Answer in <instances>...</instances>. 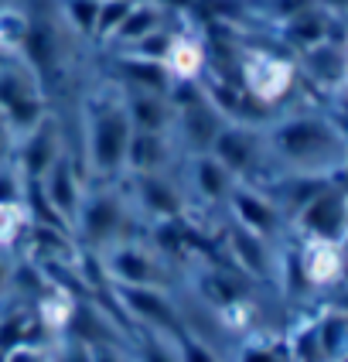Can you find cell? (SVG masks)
I'll return each mask as SVG.
<instances>
[{
	"instance_id": "obj_1",
	"label": "cell",
	"mask_w": 348,
	"mask_h": 362,
	"mask_svg": "<svg viewBox=\"0 0 348 362\" xmlns=\"http://www.w3.org/2000/svg\"><path fill=\"white\" fill-rule=\"evenodd\" d=\"M263 154L280 164V175L338 178L345 171V130L331 113H284L260 127Z\"/></svg>"
},
{
	"instance_id": "obj_2",
	"label": "cell",
	"mask_w": 348,
	"mask_h": 362,
	"mask_svg": "<svg viewBox=\"0 0 348 362\" xmlns=\"http://www.w3.org/2000/svg\"><path fill=\"white\" fill-rule=\"evenodd\" d=\"M130 134L123 89L106 82L85 100V168L96 181H116L123 175Z\"/></svg>"
},
{
	"instance_id": "obj_3",
	"label": "cell",
	"mask_w": 348,
	"mask_h": 362,
	"mask_svg": "<svg viewBox=\"0 0 348 362\" xmlns=\"http://www.w3.org/2000/svg\"><path fill=\"white\" fill-rule=\"evenodd\" d=\"M72 240H79L85 253H102L113 243L130 240V209L113 181H100L92 188L85 185L72 219Z\"/></svg>"
},
{
	"instance_id": "obj_4",
	"label": "cell",
	"mask_w": 348,
	"mask_h": 362,
	"mask_svg": "<svg viewBox=\"0 0 348 362\" xmlns=\"http://www.w3.org/2000/svg\"><path fill=\"white\" fill-rule=\"evenodd\" d=\"M297 62L277 48H239L236 55V82L260 110L284 106L297 89Z\"/></svg>"
},
{
	"instance_id": "obj_5",
	"label": "cell",
	"mask_w": 348,
	"mask_h": 362,
	"mask_svg": "<svg viewBox=\"0 0 348 362\" xmlns=\"http://www.w3.org/2000/svg\"><path fill=\"white\" fill-rule=\"evenodd\" d=\"M0 113L11 127L14 141L20 134L35 130L48 117V96L20 62H4L0 65Z\"/></svg>"
},
{
	"instance_id": "obj_6",
	"label": "cell",
	"mask_w": 348,
	"mask_h": 362,
	"mask_svg": "<svg viewBox=\"0 0 348 362\" xmlns=\"http://www.w3.org/2000/svg\"><path fill=\"white\" fill-rule=\"evenodd\" d=\"M208 154L236 181H256V171L266 161L263 134L253 123H222V130L215 134Z\"/></svg>"
},
{
	"instance_id": "obj_7",
	"label": "cell",
	"mask_w": 348,
	"mask_h": 362,
	"mask_svg": "<svg viewBox=\"0 0 348 362\" xmlns=\"http://www.w3.org/2000/svg\"><path fill=\"white\" fill-rule=\"evenodd\" d=\"M96 257L109 287H157L161 281V257H154V250L137 240L113 243Z\"/></svg>"
},
{
	"instance_id": "obj_8",
	"label": "cell",
	"mask_w": 348,
	"mask_h": 362,
	"mask_svg": "<svg viewBox=\"0 0 348 362\" xmlns=\"http://www.w3.org/2000/svg\"><path fill=\"white\" fill-rule=\"evenodd\" d=\"M345 188H342V178H335L290 219V226L301 233V240L345 243Z\"/></svg>"
},
{
	"instance_id": "obj_9",
	"label": "cell",
	"mask_w": 348,
	"mask_h": 362,
	"mask_svg": "<svg viewBox=\"0 0 348 362\" xmlns=\"http://www.w3.org/2000/svg\"><path fill=\"white\" fill-rule=\"evenodd\" d=\"M225 209L236 226H243L249 233L263 236V240H277L284 233V216L280 209L273 205V199L263 192V185H253V181H236L229 199H225Z\"/></svg>"
},
{
	"instance_id": "obj_10",
	"label": "cell",
	"mask_w": 348,
	"mask_h": 362,
	"mask_svg": "<svg viewBox=\"0 0 348 362\" xmlns=\"http://www.w3.org/2000/svg\"><path fill=\"white\" fill-rule=\"evenodd\" d=\"M61 151H65V147H61V127H59V120L48 113L35 130L20 134L18 141H14L11 161H14V168L20 171L24 181H38L52 164L59 161Z\"/></svg>"
},
{
	"instance_id": "obj_11",
	"label": "cell",
	"mask_w": 348,
	"mask_h": 362,
	"mask_svg": "<svg viewBox=\"0 0 348 362\" xmlns=\"http://www.w3.org/2000/svg\"><path fill=\"white\" fill-rule=\"evenodd\" d=\"M35 188L41 192V199L48 202V209L59 216L68 229H72V219H76V209H79L82 202V192H85V181L82 175L76 171V161L61 151L59 161L52 164L38 181H31Z\"/></svg>"
},
{
	"instance_id": "obj_12",
	"label": "cell",
	"mask_w": 348,
	"mask_h": 362,
	"mask_svg": "<svg viewBox=\"0 0 348 362\" xmlns=\"http://www.w3.org/2000/svg\"><path fill=\"white\" fill-rule=\"evenodd\" d=\"M113 294H116L120 308L130 318L150 325V328H157L164 335L184 332V322H181V315H178V308H174V301L164 294L161 287H113Z\"/></svg>"
},
{
	"instance_id": "obj_13",
	"label": "cell",
	"mask_w": 348,
	"mask_h": 362,
	"mask_svg": "<svg viewBox=\"0 0 348 362\" xmlns=\"http://www.w3.org/2000/svg\"><path fill=\"white\" fill-rule=\"evenodd\" d=\"M294 267H297L301 281H304L311 291L338 287V284H342V274H345V253H342V243L301 240L297 253H294Z\"/></svg>"
},
{
	"instance_id": "obj_14",
	"label": "cell",
	"mask_w": 348,
	"mask_h": 362,
	"mask_svg": "<svg viewBox=\"0 0 348 362\" xmlns=\"http://www.w3.org/2000/svg\"><path fill=\"white\" fill-rule=\"evenodd\" d=\"M133 202L143 216H150L154 222L164 219H181L188 202H184V192L167 178L164 171H154V175H133Z\"/></svg>"
},
{
	"instance_id": "obj_15",
	"label": "cell",
	"mask_w": 348,
	"mask_h": 362,
	"mask_svg": "<svg viewBox=\"0 0 348 362\" xmlns=\"http://www.w3.org/2000/svg\"><path fill=\"white\" fill-rule=\"evenodd\" d=\"M294 62H297V76H307L314 86H321V93L342 96V86H345V45L321 41V45L301 52V59Z\"/></svg>"
},
{
	"instance_id": "obj_16",
	"label": "cell",
	"mask_w": 348,
	"mask_h": 362,
	"mask_svg": "<svg viewBox=\"0 0 348 362\" xmlns=\"http://www.w3.org/2000/svg\"><path fill=\"white\" fill-rule=\"evenodd\" d=\"M225 250H229V263L249 277V281H263L270 277V240L263 236H256V233H249L243 226H236V222H229V229H225Z\"/></svg>"
},
{
	"instance_id": "obj_17",
	"label": "cell",
	"mask_w": 348,
	"mask_h": 362,
	"mask_svg": "<svg viewBox=\"0 0 348 362\" xmlns=\"http://www.w3.org/2000/svg\"><path fill=\"white\" fill-rule=\"evenodd\" d=\"M161 65L171 76V82H198L205 76V65H208L202 35L198 31H174Z\"/></svg>"
},
{
	"instance_id": "obj_18",
	"label": "cell",
	"mask_w": 348,
	"mask_h": 362,
	"mask_svg": "<svg viewBox=\"0 0 348 362\" xmlns=\"http://www.w3.org/2000/svg\"><path fill=\"white\" fill-rule=\"evenodd\" d=\"M171 18V11L157 4V0H133L130 7H126V14H123L120 28L113 31V38L106 41V48L109 52H126V48H133L143 35H150L154 28H161L167 24Z\"/></svg>"
},
{
	"instance_id": "obj_19",
	"label": "cell",
	"mask_w": 348,
	"mask_h": 362,
	"mask_svg": "<svg viewBox=\"0 0 348 362\" xmlns=\"http://www.w3.org/2000/svg\"><path fill=\"white\" fill-rule=\"evenodd\" d=\"M123 106H126L133 130H143V134H167L171 130V103L164 93L123 89Z\"/></svg>"
},
{
	"instance_id": "obj_20",
	"label": "cell",
	"mask_w": 348,
	"mask_h": 362,
	"mask_svg": "<svg viewBox=\"0 0 348 362\" xmlns=\"http://www.w3.org/2000/svg\"><path fill=\"white\" fill-rule=\"evenodd\" d=\"M188 181H191L195 195H198L205 205H225L229 192H232V185H236V178H232V175H229L208 151H205V154H191Z\"/></svg>"
},
{
	"instance_id": "obj_21",
	"label": "cell",
	"mask_w": 348,
	"mask_h": 362,
	"mask_svg": "<svg viewBox=\"0 0 348 362\" xmlns=\"http://www.w3.org/2000/svg\"><path fill=\"white\" fill-rule=\"evenodd\" d=\"M167 134H143V130H133L130 134V144H126V161H123V175H154V171H164V161H167Z\"/></svg>"
},
{
	"instance_id": "obj_22",
	"label": "cell",
	"mask_w": 348,
	"mask_h": 362,
	"mask_svg": "<svg viewBox=\"0 0 348 362\" xmlns=\"http://www.w3.org/2000/svg\"><path fill=\"white\" fill-rule=\"evenodd\" d=\"M31 31V14L18 4H0V59L18 62Z\"/></svg>"
},
{
	"instance_id": "obj_23",
	"label": "cell",
	"mask_w": 348,
	"mask_h": 362,
	"mask_svg": "<svg viewBox=\"0 0 348 362\" xmlns=\"http://www.w3.org/2000/svg\"><path fill=\"white\" fill-rule=\"evenodd\" d=\"M28 226H31V216L24 202H0V250L4 253H14L24 243Z\"/></svg>"
},
{
	"instance_id": "obj_24",
	"label": "cell",
	"mask_w": 348,
	"mask_h": 362,
	"mask_svg": "<svg viewBox=\"0 0 348 362\" xmlns=\"http://www.w3.org/2000/svg\"><path fill=\"white\" fill-rule=\"evenodd\" d=\"M96 11H100V0H59L61 24H68V28H72L79 38H85V41H92Z\"/></svg>"
},
{
	"instance_id": "obj_25",
	"label": "cell",
	"mask_w": 348,
	"mask_h": 362,
	"mask_svg": "<svg viewBox=\"0 0 348 362\" xmlns=\"http://www.w3.org/2000/svg\"><path fill=\"white\" fill-rule=\"evenodd\" d=\"M178 362H222L205 342H198L191 332H178Z\"/></svg>"
},
{
	"instance_id": "obj_26",
	"label": "cell",
	"mask_w": 348,
	"mask_h": 362,
	"mask_svg": "<svg viewBox=\"0 0 348 362\" xmlns=\"http://www.w3.org/2000/svg\"><path fill=\"white\" fill-rule=\"evenodd\" d=\"M239 362H280V356L273 349H266V342H249V345H243Z\"/></svg>"
},
{
	"instance_id": "obj_27",
	"label": "cell",
	"mask_w": 348,
	"mask_h": 362,
	"mask_svg": "<svg viewBox=\"0 0 348 362\" xmlns=\"http://www.w3.org/2000/svg\"><path fill=\"white\" fill-rule=\"evenodd\" d=\"M11 287H14V263H11V253L0 250V301Z\"/></svg>"
},
{
	"instance_id": "obj_28",
	"label": "cell",
	"mask_w": 348,
	"mask_h": 362,
	"mask_svg": "<svg viewBox=\"0 0 348 362\" xmlns=\"http://www.w3.org/2000/svg\"><path fill=\"white\" fill-rule=\"evenodd\" d=\"M143 362H178V356H174V352H167V345L154 342V345H147V352H143Z\"/></svg>"
},
{
	"instance_id": "obj_29",
	"label": "cell",
	"mask_w": 348,
	"mask_h": 362,
	"mask_svg": "<svg viewBox=\"0 0 348 362\" xmlns=\"http://www.w3.org/2000/svg\"><path fill=\"white\" fill-rule=\"evenodd\" d=\"M314 7H321L325 14H331V18H345V7L348 0H311Z\"/></svg>"
},
{
	"instance_id": "obj_30",
	"label": "cell",
	"mask_w": 348,
	"mask_h": 362,
	"mask_svg": "<svg viewBox=\"0 0 348 362\" xmlns=\"http://www.w3.org/2000/svg\"><path fill=\"white\" fill-rule=\"evenodd\" d=\"M0 65H4V59H0Z\"/></svg>"
}]
</instances>
